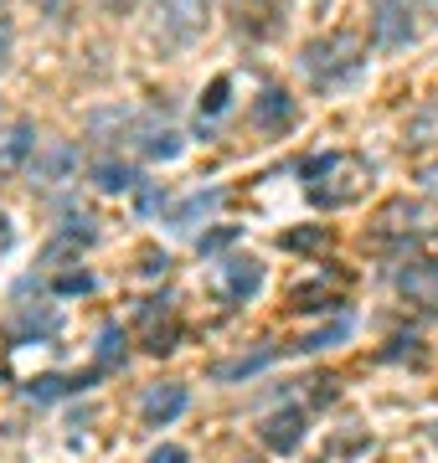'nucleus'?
<instances>
[{
  "instance_id": "f257e3e1",
  "label": "nucleus",
  "mask_w": 438,
  "mask_h": 463,
  "mask_svg": "<svg viewBox=\"0 0 438 463\" xmlns=\"http://www.w3.org/2000/svg\"><path fill=\"white\" fill-rule=\"evenodd\" d=\"M304 181H309V201L325 206V212H340V206H351V201L367 196L371 185V170L367 160H356V155H320V160H309L304 165Z\"/></svg>"
},
{
  "instance_id": "f03ea898",
  "label": "nucleus",
  "mask_w": 438,
  "mask_h": 463,
  "mask_svg": "<svg viewBox=\"0 0 438 463\" xmlns=\"http://www.w3.org/2000/svg\"><path fill=\"white\" fill-rule=\"evenodd\" d=\"M300 62H304V72H309L315 88H340L367 67V47H361V36L336 32V36H325V42H309Z\"/></svg>"
},
{
  "instance_id": "7ed1b4c3",
  "label": "nucleus",
  "mask_w": 438,
  "mask_h": 463,
  "mask_svg": "<svg viewBox=\"0 0 438 463\" xmlns=\"http://www.w3.org/2000/svg\"><path fill=\"white\" fill-rule=\"evenodd\" d=\"M438 16V0H371V32H376V47H407L418 42V32Z\"/></svg>"
},
{
  "instance_id": "20e7f679",
  "label": "nucleus",
  "mask_w": 438,
  "mask_h": 463,
  "mask_svg": "<svg viewBox=\"0 0 438 463\" xmlns=\"http://www.w3.org/2000/svg\"><path fill=\"white\" fill-rule=\"evenodd\" d=\"M212 0H155V36L166 47H191L206 32Z\"/></svg>"
},
{
  "instance_id": "39448f33",
  "label": "nucleus",
  "mask_w": 438,
  "mask_h": 463,
  "mask_svg": "<svg viewBox=\"0 0 438 463\" xmlns=\"http://www.w3.org/2000/svg\"><path fill=\"white\" fill-rule=\"evenodd\" d=\"M186 402H191V392H186V386H176V381H166V386H150V392H145L139 412H145V422H150V428H166V422H176V417L186 412Z\"/></svg>"
},
{
  "instance_id": "423d86ee",
  "label": "nucleus",
  "mask_w": 438,
  "mask_h": 463,
  "mask_svg": "<svg viewBox=\"0 0 438 463\" xmlns=\"http://www.w3.org/2000/svg\"><path fill=\"white\" fill-rule=\"evenodd\" d=\"M263 288V263L253 258H227L222 263V294L227 298H253Z\"/></svg>"
},
{
  "instance_id": "0eeeda50",
  "label": "nucleus",
  "mask_w": 438,
  "mask_h": 463,
  "mask_svg": "<svg viewBox=\"0 0 438 463\" xmlns=\"http://www.w3.org/2000/svg\"><path fill=\"white\" fill-rule=\"evenodd\" d=\"M32 149H36V129H32V124H5V129H0V175L21 170L26 160H32Z\"/></svg>"
},
{
  "instance_id": "6e6552de",
  "label": "nucleus",
  "mask_w": 438,
  "mask_h": 463,
  "mask_svg": "<svg viewBox=\"0 0 438 463\" xmlns=\"http://www.w3.org/2000/svg\"><path fill=\"white\" fill-rule=\"evenodd\" d=\"M304 443V412H273L269 422H263V448H273V453H294V448Z\"/></svg>"
},
{
  "instance_id": "1a4fd4ad",
  "label": "nucleus",
  "mask_w": 438,
  "mask_h": 463,
  "mask_svg": "<svg viewBox=\"0 0 438 463\" xmlns=\"http://www.w3.org/2000/svg\"><path fill=\"white\" fill-rule=\"evenodd\" d=\"M72 165H78V149H72V145H52L47 155H36V165H32L36 181H32V185H57V181H68Z\"/></svg>"
},
{
  "instance_id": "9d476101",
  "label": "nucleus",
  "mask_w": 438,
  "mask_h": 463,
  "mask_svg": "<svg viewBox=\"0 0 438 463\" xmlns=\"http://www.w3.org/2000/svg\"><path fill=\"white\" fill-rule=\"evenodd\" d=\"M253 124L258 129H289V124H294V99H289V93H279V88H269V93H263V99L253 103Z\"/></svg>"
},
{
  "instance_id": "9b49d317",
  "label": "nucleus",
  "mask_w": 438,
  "mask_h": 463,
  "mask_svg": "<svg viewBox=\"0 0 438 463\" xmlns=\"http://www.w3.org/2000/svg\"><path fill=\"white\" fill-rule=\"evenodd\" d=\"M93 185L109 191V196H124V191L139 185V175H135V165H124V160H99V165H93Z\"/></svg>"
},
{
  "instance_id": "f8f14e48",
  "label": "nucleus",
  "mask_w": 438,
  "mask_h": 463,
  "mask_svg": "<svg viewBox=\"0 0 438 463\" xmlns=\"http://www.w3.org/2000/svg\"><path fill=\"white\" fill-rule=\"evenodd\" d=\"M273 11H279V0H237V26H248L253 36H263L273 26Z\"/></svg>"
},
{
  "instance_id": "ddd939ff",
  "label": "nucleus",
  "mask_w": 438,
  "mask_h": 463,
  "mask_svg": "<svg viewBox=\"0 0 438 463\" xmlns=\"http://www.w3.org/2000/svg\"><path fill=\"white\" fill-rule=\"evenodd\" d=\"M269 361H273V350H258V355H237V361L212 365V376H217V381H237V376H253V371H263Z\"/></svg>"
},
{
  "instance_id": "4468645a",
  "label": "nucleus",
  "mask_w": 438,
  "mask_h": 463,
  "mask_svg": "<svg viewBox=\"0 0 438 463\" xmlns=\"http://www.w3.org/2000/svg\"><path fill=\"white\" fill-rule=\"evenodd\" d=\"M145 155H150V160H176V155H181V134L176 129H145Z\"/></svg>"
},
{
  "instance_id": "2eb2a0df",
  "label": "nucleus",
  "mask_w": 438,
  "mask_h": 463,
  "mask_svg": "<svg viewBox=\"0 0 438 463\" xmlns=\"http://www.w3.org/2000/svg\"><path fill=\"white\" fill-rule=\"evenodd\" d=\"M217 201H222V191H206V196H191V201L181 206V212H176V227H196L202 216H212V212H217Z\"/></svg>"
},
{
  "instance_id": "dca6fc26",
  "label": "nucleus",
  "mask_w": 438,
  "mask_h": 463,
  "mask_svg": "<svg viewBox=\"0 0 438 463\" xmlns=\"http://www.w3.org/2000/svg\"><path fill=\"white\" fill-rule=\"evenodd\" d=\"M72 386H83V381H68V376H36L26 392H32L36 402H52V397H62V392H72Z\"/></svg>"
},
{
  "instance_id": "f3484780",
  "label": "nucleus",
  "mask_w": 438,
  "mask_h": 463,
  "mask_svg": "<svg viewBox=\"0 0 438 463\" xmlns=\"http://www.w3.org/2000/svg\"><path fill=\"white\" fill-rule=\"evenodd\" d=\"M227 93H233V78H212V88H206V99H202V114L217 118L227 109Z\"/></svg>"
},
{
  "instance_id": "a211bd4d",
  "label": "nucleus",
  "mask_w": 438,
  "mask_h": 463,
  "mask_svg": "<svg viewBox=\"0 0 438 463\" xmlns=\"http://www.w3.org/2000/svg\"><path fill=\"white\" fill-rule=\"evenodd\" d=\"M114 361H124V330H109L99 335V365H114Z\"/></svg>"
},
{
  "instance_id": "6ab92c4d",
  "label": "nucleus",
  "mask_w": 438,
  "mask_h": 463,
  "mask_svg": "<svg viewBox=\"0 0 438 463\" xmlns=\"http://www.w3.org/2000/svg\"><path fill=\"white\" fill-rule=\"evenodd\" d=\"M11 52H16V21H11L5 5H0V72L11 67Z\"/></svg>"
},
{
  "instance_id": "aec40b11",
  "label": "nucleus",
  "mask_w": 438,
  "mask_h": 463,
  "mask_svg": "<svg viewBox=\"0 0 438 463\" xmlns=\"http://www.w3.org/2000/svg\"><path fill=\"white\" fill-rule=\"evenodd\" d=\"M346 335H351V325H346V319H336V325H330V330L309 335V340H304L300 350H325V345H330V340H346Z\"/></svg>"
},
{
  "instance_id": "412c9836",
  "label": "nucleus",
  "mask_w": 438,
  "mask_h": 463,
  "mask_svg": "<svg viewBox=\"0 0 438 463\" xmlns=\"http://www.w3.org/2000/svg\"><path fill=\"white\" fill-rule=\"evenodd\" d=\"M320 242H325V227H304V232H289V237H284V248H320Z\"/></svg>"
},
{
  "instance_id": "4be33fe9",
  "label": "nucleus",
  "mask_w": 438,
  "mask_h": 463,
  "mask_svg": "<svg viewBox=\"0 0 438 463\" xmlns=\"http://www.w3.org/2000/svg\"><path fill=\"white\" fill-rule=\"evenodd\" d=\"M93 288V273H68V279H57V294H88Z\"/></svg>"
},
{
  "instance_id": "5701e85b",
  "label": "nucleus",
  "mask_w": 438,
  "mask_h": 463,
  "mask_svg": "<svg viewBox=\"0 0 438 463\" xmlns=\"http://www.w3.org/2000/svg\"><path fill=\"white\" fill-rule=\"evenodd\" d=\"M150 463H186V448H176V443H160L150 453Z\"/></svg>"
},
{
  "instance_id": "b1692460",
  "label": "nucleus",
  "mask_w": 438,
  "mask_h": 463,
  "mask_svg": "<svg viewBox=\"0 0 438 463\" xmlns=\"http://www.w3.org/2000/svg\"><path fill=\"white\" fill-rule=\"evenodd\" d=\"M237 237V227H222V232H212V237H202V252H217V248H227Z\"/></svg>"
},
{
  "instance_id": "393cba45",
  "label": "nucleus",
  "mask_w": 438,
  "mask_h": 463,
  "mask_svg": "<svg viewBox=\"0 0 438 463\" xmlns=\"http://www.w3.org/2000/svg\"><path fill=\"white\" fill-rule=\"evenodd\" d=\"M103 11H129V5H135V0H99Z\"/></svg>"
}]
</instances>
